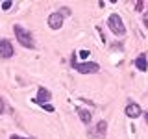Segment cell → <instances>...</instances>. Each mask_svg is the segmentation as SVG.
I'll list each match as a JSON object with an SVG mask.
<instances>
[{
  "mask_svg": "<svg viewBox=\"0 0 148 139\" xmlns=\"http://www.w3.org/2000/svg\"><path fill=\"white\" fill-rule=\"evenodd\" d=\"M15 37H17V41L21 43L24 48H34L35 46V43H34V37H32V34L26 30V28H22V26H18V24H15Z\"/></svg>",
  "mask_w": 148,
  "mask_h": 139,
  "instance_id": "1",
  "label": "cell"
},
{
  "mask_svg": "<svg viewBox=\"0 0 148 139\" xmlns=\"http://www.w3.org/2000/svg\"><path fill=\"white\" fill-rule=\"evenodd\" d=\"M43 108H45L46 111H54V106H50V104H43Z\"/></svg>",
  "mask_w": 148,
  "mask_h": 139,
  "instance_id": "14",
  "label": "cell"
},
{
  "mask_svg": "<svg viewBox=\"0 0 148 139\" xmlns=\"http://www.w3.org/2000/svg\"><path fill=\"white\" fill-rule=\"evenodd\" d=\"M2 111H4V100L0 98V113H2Z\"/></svg>",
  "mask_w": 148,
  "mask_h": 139,
  "instance_id": "15",
  "label": "cell"
},
{
  "mask_svg": "<svg viewBox=\"0 0 148 139\" xmlns=\"http://www.w3.org/2000/svg\"><path fill=\"white\" fill-rule=\"evenodd\" d=\"M72 65H74V69H76L78 72H82V74H95V72L100 71V65L95 63V61H85V63L72 61Z\"/></svg>",
  "mask_w": 148,
  "mask_h": 139,
  "instance_id": "3",
  "label": "cell"
},
{
  "mask_svg": "<svg viewBox=\"0 0 148 139\" xmlns=\"http://www.w3.org/2000/svg\"><path fill=\"white\" fill-rule=\"evenodd\" d=\"M48 26L52 28V30H59V28L63 26V15L59 11H56V13H50V17H48Z\"/></svg>",
  "mask_w": 148,
  "mask_h": 139,
  "instance_id": "6",
  "label": "cell"
},
{
  "mask_svg": "<svg viewBox=\"0 0 148 139\" xmlns=\"http://www.w3.org/2000/svg\"><path fill=\"white\" fill-rule=\"evenodd\" d=\"M11 6H13L11 0H6V2H2V9H4V11H8V9L11 8Z\"/></svg>",
  "mask_w": 148,
  "mask_h": 139,
  "instance_id": "11",
  "label": "cell"
},
{
  "mask_svg": "<svg viewBox=\"0 0 148 139\" xmlns=\"http://www.w3.org/2000/svg\"><path fill=\"white\" fill-rule=\"evenodd\" d=\"M145 26L148 28V11H146V15H145Z\"/></svg>",
  "mask_w": 148,
  "mask_h": 139,
  "instance_id": "16",
  "label": "cell"
},
{
  "mask_svg": "<svg viewBox=\"0 0 148 139\" xmlns=\"http://www.w3.org/2000/svg\"><path fill=\"white\" fill-rule=\"evenodd\" d=\"M135 67L139 69V71H143V72H146V71H148V61H146V56H145V54L137 56V59H135Z\"/></svg>",
  "mask_w": 148,
  "mask_h": 139,
  "instance_id": "9",
  "label": "cell"
},
{
  "mask_svg": "<svg viewBox=\"0 0 148 139\" xmlns=\"http://www.w3.org/2000/svg\"><path fill=\"white\" fill-rule=\"evenodd\" d=\"M145 117H146V124H148V111H146V115H145Z\"/></svg>",
  "mask_w": 148,
  "mask_h": 139,
  "instance_id": "18",
  "label": "cell"
},
{
  "mask_svg": "<svg viewBox=\"0 0 148 139\" xmlns=\"http://www.w3.org/2000/svg\"><path fill=\"white\" fill-rule=\"evenodd\" d=\"M80 56H82V58H89V50H80Z\"/></svg>",
  "mask_w": 148,
  "mask_h": 139,
  "instance_id": "13",
  "label": "cell"
},
{
  "mask_svg": "<svg viewBox=\"0 0 148 139\" xmlns=\"http://www.w3.org/2000/svg\"><path fill=\"white\" fill-rule=\"evenodd\" d=\"M11 139H24V137H21V136H11Z\"/></svg>",
  "mask_w": 148,
  "mask_h": 139,
  "instance_id": "17",
  "label": "cell"
},
{
  "mask_svg": "<svg viewBox=\"0 0 148 139\" xmlns=\"http://www.w3.org/2000/svg\"><path fill=\"white\" fill-rule=\"evenodd\" d=\"M50 98H52V95H50L48 89H45V87H39V93H37V98H34V102H37V104L43 106L45 102H50Z\"/></svg>",
  "mask_w": 148,
  "mask_h": 139,
  "instance_id": "8",
  "label": "cell"
},
{
  "mask_svg": "<svg viewBox=\"0 0 148 139\" xmlns=\"http://www.w3.org/2000/svg\"><path fill=\"white\" fill-rule=\"evenodd\" d=\"M108 26L111 28V32H113L115 35H119V37H122L124 34H126V26H124V22H122V19H120L117 13H113V15L109 17V21H108Z\"/></svg>",
  "mask_w": 148,
  "mask_h": 139,
  "instance_id": "2",
  "label": "cell"
},
{
  "mask_svg": "<svg viewBox=\"0 0 148 139\" xmlns=\"http://www.w3.org/2000/svg\"><path fill=\"white\" fill-rule=\"evenodd\" d=\"M124 113H126V117H130V119H137L139 115H141V106L135 104V102H130L126 106V109H124Z\"/></svg>",
  "mask_w": 148,
  "mask_h": 139,
  "instance_id": "7",
  "label": "cell"
},
{
  "mask_svg": "<svg viewBox=\"0 0 148 139\" xmlns=\"http://www.w3.org/2000/svg\"><path fill=\"white\" fill-rule=\"evenodd\" d=\"M76 111H78V115H80V119H82L83 124H89L91 122V119H92L91 117V111H87V109H83V108H78Z\"/></svg>",
  "mask_w": 148,
  "mask_h": 139,
  "instance_id": "10",
  "label": "cell"
},
{
  "mask_svg": "<svg viewBox=\"0 0 148 139\" xmlns=\"http://www.w3.org/2000/svg\"><path fill=\"white\" fill-rule=\"evenodd\" d=\"M0 58H13V45L8 39H0Z\"/></svg>",
  "mask_w": 148,
  "mask_h": 139,
  "instance_id": "5",
  "label": "cell"
},
{
  "mask_svg": "<svg viewBox=\"0 0 148 139\" xmlns=\"http://www.w3.org/2000/svg\"><path fill=\"white\" fill-rule=\"evenodd\" d=\"M106 130H108V122L106 120H98L96 126L89 132V136L92 139H106Z\"/></svg>",
  "mask_w": 148,
  "mask_h": 139,
  "instance_id": "4",
  "label": "cell"
},
{
  "mask_svg": "<svg viewBox=\"0 0 148 139\" xmlns=\"http://www.w3.org/2000/svg\"><path fill=\"white\" fill-rule=\"evenodd\" d=\"M143 8H145V2H143V0H139V2L135 4V11L141 13V11H143Z\"/></svg>",
  "mask_w": 148,
  "mask_h": 139,
  "instance_id": "12",
  "label": "cell"
}]
</instances>
